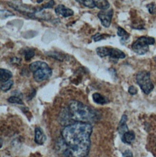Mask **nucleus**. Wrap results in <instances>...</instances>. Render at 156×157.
<instances>
[{
	"mask_svg": "<svg viewBox=\"0 0 156 157\" xmlns=\"http://www.w3.org/2000/svg\"><path fill=\"white\" fill-rule=\"evenodd\" d=\"M91 124L81 122L67 125L62 131L61 144L59 149L65 157H86L90 151Z\"/></svg>",
	"mask_w": 156,
	"mask_h": 157,
	"instance_id": "f257e3e1",
	"label": "nucleus"
},
{
	"mask_svg": "<svg viewBox=\"0 0 156 157\" xmlns=\"http://www.w3.org/2000/svg\"><path fill=\"white\" fill-rule=\"evenodd\" d=\"M68 110L71 120L75 122L91 124L100 118L97 111L76 100L70 102Z\"/></svg>",
	"mask_w": 156,
	"mask_h": 157,
	"instance_id": "f03ea898",
	"label": "nucleus"
},
{
	"mask_svg": "<svg viewBox=\"0 0 156 157\" xmlns=\"http://www.w3.org/2000/svg\"><path fill=\"white\" fill-rule=\"evenodd\" d=\"M29 69L33 73V77L37 82H42L50 78L52 72L50 66L45 62L35 61L29 65Z\"/></svg>",
	"mask_w": 156,
	"mask_h": 157,
	"instance_id": "7ed1b4c3",
	"label": "nucleus"
},
{
	"mask_svg": "<svg viewBox=\"0 0 156 157\" xmlns=\"http://www.w3.org/2000/svg\"><path fill=\"white\" fill-rule=\"evenodd\" d=\"M136 81L142 91L149 95L154 89V86L151 79V74L148 71H140L136 75Z\"/></svg>",
	"mask_w": 156,
	"mask_h": 157,
	"instance_id": "20e7f679",
	"label": "nucleus"
},
{
	"mask_svg": "<svg viewBox=\"0 0 156 157\" xmlns=\"http://www.w3.org/2000/svg\"><path fill=\"white\" fill-rule=\"evenodd\" d=\"M154 43L155 39L153 37L141 36L133 42L131 48L134 52L142 55L148 52L149 46L154 44Z\"/></svg>",
	"mask_w": 156,
	"mask_h": 157,
	"instance_id": "39448f33",
	"label": "nucleus"
},
{
	"mask_svg": "<svg viewBox=\"0 0 156 157\" xmlns=\"http://www.w3.org/2000/svg\"><path fill=\"white\" fill-rule=\"evenodd\" d=\"M97 54L101 58L109 56L111 59L118 60L124 59L126 57L125 53L121 50L116 48L108 47H99L96 49Z\"/></svg>",
	"mask_w": 156,
	"mask_h": 157,
	"instance_id": "423d86ee",
	"label": "nucleus"
},
{
	"mask_svg": "<svg viewBox=\"0 0 156 157\" xmlns=\"http://www.w3.org/2000/svg\"><path fill=\"white\" fill-rule=\"evenodd\" d=\"M113 15V10H101L98 13V17L101 22V24L105 27H109L110 26L112 19Z\"/></svg>",
	"mask_w": 156,
	"mask_h": 157,
	"instance_id": "0eeeda50",
	"label": "nucleus"
},
{
	"mask_svg": "<svg viewBox=\"0 0 156 157\" xmlns=\"http://www.w3.org/2000/svg\"><path fill=\"white\" fill-rule=\"evenodd\" d=\"M55 12L57 15H62L65 18H67L74 15L73 10L67 7L63 4H59L55 9Z\"/></svg>",
	"mask_w": 156,
	"mask_h": 157,
	"instance_id": "6e6552de",
	"label": "nucleus"
},
{
	"mask_svg": "<svg viewBox=\"0 0 156 157\" xmlns=\"http://www.w3.org/2000/svg\"><path fill=\"white\" fill-rule=\"evenodd\" d=\"M35 142L39 145H42L47 140V136L44 132L40 128H36L35 129Z\"/></svg>",
	"mask_w": 156,
	"mask_h": 157,
	"instance_id": "1a4fd4ad",
	"label": "nucleus"
},
{
	"mask_svg": "<svg viewBox=\"0 0 156 157\" xmlns=\"http://www.w3.org/2000/svg\"><path fill=\"white\" fill-rule=\"evenodd\" d=\"M92 98L93 101L98 105H104L109 103L108 98L99 93L93 94Z\"/></svg>",
	"mask_w": 156,
	"mask_h": 157,
	"instance_id": "9d476101",
	"label": "nucleus"
},
{
	"mask_svg": "<svg viewBox=\"0 0 156 157\" xmlns=\"http://www.w3.org/2000/svg\"><path fill=\"white\" fill-rule=\"evenodd\" d=\"M135 138V133L132 131H128L126 132L122 136H121V140L124 143L126 144H131Z\"/></svg>",
	"mask_w": 156,
	"mask_h": 157,
	"instance_id": "9b49d317",
	"label": "nucleus"
},
{
	"mask_svg": "<svg viewBox=\"0 0 156 157\" xmlns=\"http://www.w3.org/2000/svg\"><path fill=\"white\" fill-rule=\"evenodd\" d=\"M96 7L101 10H107L110 7V4L107 0H94Z\"/></svg>",
	"mask_w": 156,
	"mask_h": 157,
	"instance_id": "f8f14e48",
	"label": "nucleus"
},
{
	"mask_svg": "<svg viewBox=\"0 0 156 157\" xmlns=\"http://www.w3.org/2000/svg\"><path fill=\"white\" fill-rule=\"evenodd\" d=\"M0 79L1 82H6L12 77V74L10 71L7 70V69H0Z\"/></svg>",
	"mask_w": 156,
	"mask_h": 157,
	"instance_id": "ddd939ff",
	"label": "nucleus"
},
{
	"mask_svg": "<svg viewBox=\"0 0 156 157\" xmlns=\"http://www.w3.org/2000/svg\"><path fill=\"white\" fill-rule=\"evenodd\" d=\"M117 35L121 37V40L122 41H126L130 37V35L128 32H127L123 28L121 27H118L117 29Z\"/></svg>",
	"mask_w": 156,
	"mask_h": 157,
	"instance_id": "4468645a",
	"label": "nucleus"
},
{
	"mask_svg": "<svg viewBox=\"0 0 156 157\" xmlns=\"http://www.w3.org/2000/svg\"><path fill=\"white\" fill-rule=\"evenodd\" d=\"M22 52L23 53V55L25 56V58L26 61L30 60L35 55V51L32 48H26L23 49Z\"/></svg>",
	"mask_w": 156,
	"mask_h": 157,
	"instance_id": "2eb2a0df",
	"label": "nucleus"
},
{
	"mask_svg": "<svg viewBox=\"0 0 156 157\" xmlns=\"http://www.w3.org/2000/svg\"><path fill=\"white\" fill-rule=\"evenodd\" d=\"M77 2L83 5L84 6L93 9L96 7L94 0H75Z\"/></svg>",
	"mask_w": 156,
	"mask_h": 157,
	"instance_id": "dca6fc26",
	"label": "nucleus"
},
{
	"mask_svg": "<svg viewBox=\"0 0 156 157\" xmlns=\"http://www.w3.org/2000/svg\"><path fill=\"white\" fill-rule=\"evenodd\" d=\"M13 84H14V81L12 80L9 79L6 82L1 83V89L2 90V91L6 92L12 88Z\"/></svg>",
	"mask_w": 156,
	"mask_h": 157,
	"instance_id": "f3484780",
	"label": "nucleus"
},
{
	"mask_svg": "<svg viewBox=\"0 0 156 157\" xmlns=\"http://www.w3.org/2000/svg\"><path fill=\"white\" fill-rule=\"evenodd\" d=\"M48 55L50 57H52V58H54L58 61H62L65 59V56L61 54L60 53L55 52H49L48 53H47Z\"/></svg>",
	"mask_w": 156,
	"mask_h": 157,
	"instance_id": "a211bd4d",
	"label": "nucleus"
},
{
	"mask_svg": "<svg viewBox=\"0 0 156 157\" xmlns=\"http://www.w3.org/2000/svg\"><path fill=\"white\" fill-rule=\"evenodd\" d=\"M111 35H109V34H106V33H97L95 35H94L92 36V39L94 40V41L97 42V41H101L103 40H105L109 37H110Z\"/></svg>",
	"mask_w": 156,
	"mask_h": 157,
	"instance_id": "6ab92c4d",
	"label": "nucleus"
},
{
	"mask_svg": "<svg viewBox=\"0 0 156 157\" xmlns=\"http://www.w3.org/2000/svg\"><path fill=\"white\" fill-rule=\"evenodd\" d=\"M8 102L12 104H17V105H23V102L21 98L16 96H12L8 98Z\"/></svg>",
	"mask_w": 156,
	"mask_h": 157,
	"instance_id": "aec40b11",
	"label": "nucleus"
},
{
	"mask_svg": "<svg viewBox=\"0 0 156 157\" xmlns=\"http://www.w3.org/2000/svg\"><path fill=\"white\" fill-rule=\"evenodd\" d=\"M54 5H55V2L54 1V0H50L48 2H47L45 4L43 5L40 7L36 8V9H37V11L41 12V11H42L45 9H51V8H52Z\"/></svg>",
	"mask_w": 156,
	"mask_h": 157,
	"instance_id": "412c9836",
	"label": "nucleus"
},
{
	"mask_svg": "<svg viewBox=\"0 0 156 157\" xmlns=\"http://www.w3.org/2000/svg\"><path fill=\"white\" fill-rule=\"evenodd\" d=\"M128 131H129V129H128V127L126 123L118 124V132L119 134L121 135V136H122Z\"/></svg>",
	"mask_w": 156,
	"mask_h": 157,
	"instance_id": "4be33fe9",
	"label": "nucleus"
},
{
	"mask_svg": "<svg viewBox=\"0 0 156 157\" xmlns=\"http://www.w3.org/2000/svg\"><path fill=\"white\" fill-rule=\"evenodd\" d=\"M0 13H1V19H2V20L6 19V18H7L9 17H12V16L15 15L12 12L9 11L7 10L1 9V11H0Z\"/></svg>",
	"mask_w": 156,
	"mask_h": 157,
	"instance_id": "5701e85b",
	"label": "nucleus"
},
{
	"mask_svg": "<svg viewBox=\"0 0 156 157\" xmlns=\"http://www.w3.org/2000/svg\"><path fill=\"white\" fill-rule=\"evenodd\" d=\"M128 92H129V93L130 94V95H136L137 94L138 90H137V89L135 86H131L128 89Z\"/></svg>",
	"mask_w": 156,
	"mask_h": 157,
	"instance_id": "b1692460",
	"label": "nucleus"
},
{
	"mask_svg": "<svg viewBox=\"0 0 156 157\" xmlns=\"http://www.w3.org/2000/svg\"><path fill=\"white\" fill-rule=\"evenodd\" d=\"M146 7L148 8V11L149 12L151 13V14H153L154 12V9H155V6H154V4H148L146 6Z\"/></svg>",
	"mask_w": 156,
	"mask_h": 157,
	"instance_id": "393cba45",
	"label": "nucleus"
},
{
	"mask_svg": "<svg viewBox=\"0 0 156 157\" xmlns=\"http://www.w3.org/2000/svg\"><path fill=\"white\" fill-rule=\"evenodd\" d=\"M21 61H22V59L19 58H17V57H14L11 59V63L12 64H14L19 65L21 63Z\"/></svg>",
	"mask_w": 156,
	"mask_h": 157,
	"instance_id": "a878e982",
	"label": "nucleus"
},
{
	"mask_svg": "<svg viewBox=\"0 0 156 157\" xmlns=\"http://www.w3.org/2000/svg\"><path fill=\"white\" fill-rule=\"evenodd\" d=\"M123 157H133L132 152L130 150H126L123 153Z\"/></svg>",
	"mask_w": 156,
	"mask_h": 157,
	"instance_id": "bb28decb",
	"label": "nucleus"
},
{
	"mask_svg": "<svg viewBox=\"0 0 156 157\" xmlns=\"http://www.w3.org/2000/svg\"><path fill=\"white\" fill-rule=\"evenodd\" d=\"M128 120V117L126 115H123L121 118V120L119 123L120 124H125L126 123V121Z\"/></svg>",
	"mask_w": 156,
	"mask_h": 157,
	"instance_id": "cd10ccee",
	"label": "nucleus"
},
{
	"mask_svg": "<svg viewBox=\"0 0 156 157\" xmlns=\"http://www.w3.org/2000/svg\"><path fill=\"white\" fill-rule=\"evenodd\" d=\"M43 1H44V0H37V3H41V2H43Z\"/></svg>",
	"mask_w": 156,
	"mask_h": 157,
	"instance_id": "c85d7f7f",
	"label": "nucleus"
},
{
	"mask_svg": "<svg viewBox=\"0 0 156 157\" xmlns=\"http://www.w3.org/2000/svg\"><path fill=\"white\" fill-rule=\"evenodd\" d=\"M155 61H156V58H155Z\"/></svg>",
	"mask_w": 156,
	"mask_h": 157,
	"instance_id": "c756f323",
	"label": "nucleus"
}]
</instances>
